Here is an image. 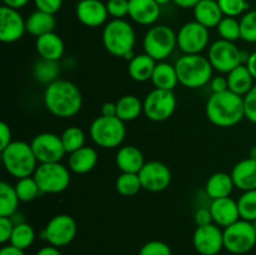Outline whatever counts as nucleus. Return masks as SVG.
I'll list each match as a JSON object with an SVG mask.
<instances>
[{
	"mask_svg": "<svg viewBox=\"0 0 256 255\" xmlns=\"http://www.w3.org/2000/svg\"><path fill=\"white\" fill-rule=\"evenodd\" d=\"M44 104L54 116L72 118L80 112L82 96L79 88L69 80L58 79L50 82L44 92Z\"/></svg>",
	"mask_w": 256,
	"mask_h": 255,
	"instance_id": "1",
	"label": "nucleus"
},
{
	"mask_svg": "<svg viewBox=\"0 0 256 255\" xmlns=\"http://www.w3.org/2000/svg\"><path fill=\"white\" fill-rule=\"evenodd\" d=\"M205 112L209 122L216 126H234L245 118L244 96L230 90L212 92L206 102Z\"/></svg>",
	"mask_w": 256,
	"mask_h": 255,
	"instance_id": "2",
	"label": "nucleus"
},
{
	"mask_svg": "<svg viewBox=\"0 0 256 255\" xmlns=\"http://www.w3.org/2000/svg\"><path fill=\"white\" fill-rule=\"evenodd\" d=\"M179 82L189 89H198L210 82L212 66L209 59L200 54H184L175 62Z\"/></svg>",
	"mask_w": 256,
	"mask_h": 255,
	"instance_id": "3",
	"label": "nucleus"
},
{
	"mask_svg": "<svg viewBox=\"0 0 256 255\" xmlns=\"http://www.w3.org/2000/svg\"><path fill=\"white\" fill-rule=\"evenodd\" d=\"M2 160L5 170L16 179L32 176L38 168V159L35 158L32 145L25 142H10L2 150Z\"/></svg>",
	"mask_w": 256,
	"mask_h": 255,
	"instance_id": "4",
	"label": "nucleus"
},
{
	"mask_svg": "<svg viewBox=\"0 0 256 255\" xmlns=\"http://www.w3.org/2000/svg\"><path fill=\"white\" fill-rule=\"evenodd\" d=\"M136 42L134 28L124 19H112L102 30V44L108 52L118 58H124L132 52Z\"/></svg>",
	"mask_w": 256,
	"mask_h": 255,
	"instance_id": "5",
	"label": "nucleus"
},
{
	"mask_svg": "<svg viewBox=\"0 0 256 255\" xmlns=\"http://www.w3.org/2000/svg\"><path fill=\"white\" fill-rule=\"evenodd\" d=\"M126 129L118 116H99L90 125V136L100 148L112 149L124 142Z\"/></svg>",
	"mask_w": 256,
	"mask_h": 255,
	"instance_id": "6",
	"label": "nucleus"
},
{
	"mask_svg": "<svg viewBox=\"0 0 256 255\" xmlns=\"http://www.w3.org/2000/svg\"><path fill=\"white\" fill-rule=\"evenodd\" d=\"M178 45V38L174 30L166 25H155L150 28L142 40L145 54L154 60L162 62L174 52Z\"/></svg>",
	"mask_w": 256,
	"mask_h": 255,
	"instance_id": "7",
	"label": "nucleus"
},
{
	"mask_svg": "<svg viewBox=\"0 0 256 255\" xmlns=\"http://www.w3.org/2000/svg\"><path fill=\"white\" fill-rule=\"evenodd\" d=\"M224 248L232 254H246L256 245V230L254 224L239 219L234 224L224 228Z\"/></svg>",
	"mask_w": 256,
	"mask_h": 255,
	"instance_id": "8",
	"label": "nucleus"
},
{
	"mask_svg": "<svg viewBox=\"0 0 256 255\" xmlns=\"http://www.w3.org/2000/svg\"><path fill=\"white\" fill-rule=\"evenodd\" d=\"M32 176L42 194H59L66 190L70 184L69 169L60 162L40 164Z\"/></svg>",
	"mask_w": 256,
	"mask_h": 255,
	"instance_id": "9",
	"label": "nucleus"
},
{
	"mask_svg": "<svg viewBox=\"0 0 256 255\" xmlns=\"http://www.w3.org/2000/svg\"><path fill=\"white\" fill-rule=\"evenodd\" d=\"M142 106L148 119L152 122H165L174 114L176 109V96L172 90L155 88L146 95Z\"/></svg>",
	"mask_w": 256,
	"mask_h": 255,
	"instance_id": "10",
	"label": "nucleus"
},
{
	"mask_svg": "<svg viewBox=\"0 0 256 255\" xmlns=\"http://www.w3.org/2000/svg\"><path fill=\"white\" fill-rule=\"evenodd\" d=\"M209 62L212 69L220 72H228L242 64V50L232 42L219 39L212 44L209 49Z\"/></svg>",
	"mask_w": 256,
	"mask_h": 255,
	"instance_id": "11",
	"label": "nucleus"
},
{
	"mask_svg": "<svg viewBox=\"0 0 256 255\" xmlns=\"http://www.w3.org/2000/svg\"><path fill=\"white\" fill-rule=\"evenodd\" d=\"M76 230L74 218L68 214H60L48 222L42 232V238L52 246H66L74 240Z\"/></svg>",
	"mask_w": 256,
	"mask_h": 255,
	"instance_id": "12",
	"label": "nucleus"
},
{
	"mask_svg": "<svg viewBox=\"0 0 256 255\" xmlns=\"http://www.w3.org/2000/svg\"><path fill=\"white\" fill-rule=\"evenodd\" d=\"M176 38L184 54H200L209 44V29L194 20L182 25Z\"/></svg>",
	"mask_w": 256,
	"mask_h": 255,
	"instance_id": "13",
	"label": "nucleus"
},
{
	"mask_svg": "<svg viewBox=\"0 0 256 255\" xmlns=\"http://www.w3.org/2000/svg\"><path fill=\"white\" fill-rule=\"evenodd\" d=\"M32 149L40 164L60 162L64 158L65 149L62 138L52 132H42L32 140Z\"/></svg>",
	"mask_w": 256,
	"mask_h": 255,
	"instance_id": "14",
	"label": "nucleus"
},
{
	"mask_svg": "<svg viewBox=\"0 0 256 255\" xmlns=\"http://www.w3.org/2000/svg\"><path fill=\"white\" fill-rule=\"evenodd\" d=\"M140 182L142 189L152 192H159L169 188L172 182V172L164 164L154 160V162H145L144 166L139 172Z\"/></svg>",
	"mask_w": 256,
	"mask_h": 255,
	"instance_id": "15",
	"label": "nucleus"
},
{
	"mask_svg": "<svg viewBox=\"0 0 256 255\" xmlns=\"http://www.w3.org/2000/svg\"><path fill=\"white\" fill-rule=\"evenodd\" d=\"M194 248L202 255H218L224 248V234L216 224L198 226L192 236Z\"/></svg>",
	"mask_w": 256,
	"mask_h": 255,
	"instance_id": "16",
	"label": "nucleus"
},
{
	"mask_svg": "<svg viewBox=\"0 0 256 255\" xmlns=\"http://www.w3.org/2000/svg\"><path fill=\"white\" fill-rule=\"evenodd\" d=\"M26 32V20L22 19L18 10L2 5L0 8V40L2 42H15L22 39Z\"/></svg>",
	"mask_w": 256,
	"mask_h": 255,
	"instance_id": "17",
	"label": "nucleus"
},
{
	"mask_svg": "<svg viewBox=\"0 0 256 255\" xmlns=\"http://www.w3.org/2000/svg\"><path fill=\"white\" fill-rule=\"evenodd\" d=\"M75 12L78 20L82 25L89 28L102 26L109 16L106 4L100 0H80Z\"/></svg>",
	"mask_w": 256,
	"mask_h": 255,
	"instance_id": "18",
	"label": "nucleus"
},
{
	"mask_svg": "<svg viewBox=\"0 0 256 255\" xmlns=\"http://www.w3.org/2000/svg\"><path fill=\"white\" fill-rule=\"evenodd\" d=\"M209 209L212 212V222L218 226L226 228L240 219L238 202H235L230 196L212 200Z\"/></svg>",
	"mask_w": 256,
	"mask_h": 255,
	"instance_id": "19",
	"label": "nucleus"
},
{
	"mask_svg": "<svg viewBox=\"0 0 256 255\" xmlns=\"http://www.w3.org/2000/svg\"><path fill=\"white\" fill-rule=\"evenodd\" d=\"M129 16L140 25H152L159 19L160 5L155 0H129Z\"/></svg>",
	"mask_w": 256,
	"mask_h": 255,
	"instance_id": "20",
	"label": "nucleus"
},
{
	"mask_svg": "<svg viewBox=\"0 0 256 255\" xmlns=\"http://www.w3.org/2000/svg\"><path fill=\"white\" fill-rule=\"evenodd\" d=\"M232 178L235 188L249 192L256 189V159L248 158L240 160L232 170Z\"/></svg>",
	"mask_w": 256,
	"mask_h": 255,
	"instance_id": "21",
	"label": "nucleus"
},
{
	"mask_svg": "<svg viewBox=\"0 0 256 255\" xmlns=\"http://www.w3.org/2000/svg\"><path fill=\"white\" fill-rule=\"evenodd\" d=\"M35 49L42 59L58 62L64 55L65 45L62 38L52 32L36 38Z\"/></svg>",
	"mask_w": 256,
	"mask_h": 255,
	"instance_id": "22",
	"label": "nucleus"
},
{
	"mask_svg": "<svg viewBox=\"0 0 256 255\" xmlns=\"http://www.w3.org/2000/svg\"><path fill=\"white\" fill-rule=\"evenodd\" d=\"M115 162L118 169L122 172H132V174H139L145 164L142 152L132 145L120 148L116 152Z\"/></svg>",
	"mask_w": 256,
	"mask_h": 255,
	"instance_id": "23",
	"label": "nucleus"
},
{
	"mask_svg": "<svg viewBox=\"0 0 256 255\" xmlns=\"http://www.w3.org/2000/svg\"><path fill=\"white\" fill-rule=\"evenodd\" d=\"M195 22H200L208 29L216 28L224 18L219 2L215 0H200L194 8Z\"/></svg>",
	"mask_w": 256,
	"mask_h": 255,
	"instance_id": "24",
	"label": "nucleus"
},
{
	"mask_svg": "<svg viewBox=\"0 0 256 255\" xmlns=\"http://www.w3.org/2000/svg\"><path fill=\"white\" fill-rule=\"evenodd\" d=\"M98 162L96 150L90 146H82L72 152L69 158V168L75 174H86L92 172Z\"/></svg>",
	"mask_w": 256,
	"mask_h": 255,
	"instance_id": "25",
	"label": "nucleus"
},
{
	"mask_svg": "<svg viewBox=\"0 0 256 255\" xmlns=\"http://www.w3.org/2000/svg\"><path fill=\"white\" fill-rule=\"evenodd\" d=\"M155 62L156 60H154L148 54L135 55L129 62V66H128L130 78L139 82L152 80V72H154L155 66H156Z\"/></svg>",
	"mask_w": 256,
	"mask_h": 255,
	"instance_id": "26",
	"label": "nucleus"
},
{
	"mask_svg": "<svg viewBox=\"0 0 256 255\" xmlns=\"http://www.w3.org/2000/svg\"><path fill=\"white\" fill-rule=\"evenodd\" d=\"M226 79L230 92H235V94L240 95V96H245L252 90V88L254 86L255 80L252 75L250 74L246 65L242 64L235 68L234 70H232L228 74Z\"/></svg>",
	"mask_w": 256,
	"mask_h": 255,
	"instance_id": "27",
	"label": "nucleus"
},
{
	"mask_svg": "<svg viewBox=\"0 0 256 255\" xmlns=\"http://www.w3.org/2000/svg\"><path fill=\"white\" fill-rule=\"evenodd\" d=\"M234 188L235 185L232 175L226 172H215L208 179L205 185L208 196L212 200L230 196Z\"/></svg>",
	"mask_w": 256,
	"mask_h": 255,
	"instance_id": "28",
	"label": "nucleus"
},
{
	"mask_svg": "<svg viewBox=\"0 0 256 255\" xmlns=\"http://www.w3.org/2000/svg\"><path fill=\"white\" fill-rule=\"evenodd\" d=\"M55 25H56V20H55L54 15L36 10V12H32L26 19V32L39 38L48 32H54Z\"/></svg>",
	"mask_w": 256,
	"mask_h": 255,
	"instance_id": "29",
	"label": "nucleus"
},
{
	"mask_svg": "<svg viewBox=\"0 0 256 255\" xmlns=\"http://www.w3.org/2000/svg\"><path fill=\"white\" fill-rule=\"evenodd\" d=\"M152 82L156 89H174L178 85V82H179V78H178L175 65H172L165 62H158L154 69V72H152Z\"/></svg>",
	"mask_w": 256,
	"mask_h": 255,
	"instance_id": "30",
	"label": "nucleus"
},
{
	"mask_svg": "<svg viewBox=\"0 0 256 255\" xmlns=\"http://www.w3.org/2000/svg\"><path fill=\"white\" fill-rule=\"evenodd\" d=\"M142 112V102L135 95H124L116 102V116L122 122L135 120Z\"/></svg>",
	"mask_w": 256,
	"mask_h": 255,
	"instance_id": "31",
	"label": "nucleus"
},
{
	"mask_svg": "<svg viewBox=\"0 0 256 255\" xmlns=\"http://www.w3.org/2000/svg\"><path fill=\"white\" fill-rule=\"evenodd\" d=\"M19 202L15 186L2 182L0 184V216L12 218L16 212Z\"/></svg>",
	"mask_w": 256,
	"mask_h": 255,
	"instance_id": "32",
	"label": "nucleus"
},
{
	"mask_svg": "<svg viewBox=\"0 0 256 255\" xmlns=\"http://www.w3.org/2000/svg\"><path fill=\"white\" fill-rule=\"evenodd\" d=\"M59 72L60 68L58 62L42 59L34 65V78L39 82H42V84L49 85L50 82L58 80Z\"/></svg>",
	"mask_w": 256,
	"mask_h": 255,
	"instance_id": "33",
	"label": "nucleus"
},
{
	"mask_svg": "<svg viewBox=\"0 0 256 255\" xmlns=\"http://www.w3.org/2000/svg\"><path fill=\"white\" fill-rule=\"evenodd\" d=\"M34 240L35 232L32 225H29L25 222L15 224L12 238H10V244L19 248V249L25 250L34 242Z\"/></svg>",
	"mask_w": 256,
	"mask_h": 255,
	"instance_id": "34",
	"label": "nucleus"
},
{
	"mask_svg": "<svg viewBox=\"0 0 256 255\" xmlns=\"http://www.w3.org/2000/svg\"><path fill=\"white\" fill-rule=\"evenodd\" d=\"M115 188L116 192L124 196H134L142 189L139 175L132 172H122L115 182Z\"/></svg>",
	"mask_w": 256,
	"mask_h": 255,
	"instance_id": "35",
	"label": "nucleus"
},
{
	"mask_svg": "<svg viewBox=\"0 0 256 255\" xmlns=\"http://www.w3.org/2000/svg\"><path fill=\"white\" fill-rule=\"evenodd\" d=\"M15 190H16L20 202H32V200L39 196V194H42L39 185H38L34 176L22 178V179L18 180L16 185H15Z\"/></svg>",
	"mask_w": 256,
	"mask_h": 255,
	"instance_id": "36",
	"label": "nucleus"
},
{
	"mask_svg": "<svg viewBox=\"0 0 256 255\" xmlns=\"http://www.w3.org/2000/svg\"><path fill=\"white\" fill-rule=\"evenodd\" d=\"M60 138H62L65 152H69V154H72V152H76L78 149L84 146L85 134L84 132L78 126L66 128V129L62 132Z\"/></svg>",
	"mask_w": 256,
	"mask_h": 255,
	"instance_id": "37",
	"label": "nucleus"
},
{
	"mask_svg": "<svg viewBox=\"0 0 256 255\" xmlns=\"http://www.w3.org/2000/svg\"><path fill=\"white\" fill-rule=\"evenodd\" d=\"M240 219L254 222L256 220V189L244 192L238 200Z\"/></svg>",
	"mask_w": 256,
	"mask_h": 255,
	"instance_id": "38",
	"label": "nucleus"
},
{
	"mask_svg": "<svg viewBox=\"0 0 256 255\" xmlns=\"http://www.w3.org/2000/svg\"><path fill=\"white\" fill-rule=\"evenodd\" d=\"M216 28L218 32H219V35L222 36V39L232 42H236L238 39H242L240 22H238L235 18L224 16Z\"/></svg>",
	"mask_w": 256,
	"mask_h": 255,
	"instance_id": "39",
	"label": "nucleus"
},
{
	"mask_svg": "<svg viewBox=\"0 0 256 255\" xmlns=\"http://www.w3.org/2000/svg\"><path fill=\"white\" fill-rule=\"evenodd\" d=\"M242 39L246 42H256V10H249L240 20Z\"/></svg>",
	"mask_w": 256,
	"mask_h": 255,
	"instance_id": "40",
	"label": "nucleus"
},
{
	"mask_svg": "<svg viewBox=\"0 0 256 255\" xmlns=\"http://www.w3.org/2000/svg\"><path fill=\"white\" fill-rule=\"evenodd\" d=\"M219 6L224 16L236 18L249 12V4L246 0H219Z\"/></svg>",
	"mask_w": 256,
	"mask_h": 255,
	"instance_id": "41",
	"label": "nucleus"
},
{
	"mask_svg": "<svg viewBox=\"0 0 256 255\" xmlns=\"http://www.w3.org/2000/svg\"><path fill=\"white\" fill-rule=\"evenodd\" d=\"M139 255H172V249L166 242L152 240L142 245Z\"/></svg>",
	"mask_w": 256,
	"mask_h": 255,
	"instance_id": "42",
	"label": "nucleus"
},
{
	"mask_svg": "<svg viewBox=\"0 0 256 255\" xmlns=\"http://www.w3.org/2000/svg\"><path fill=\"white\" fill-rule=\"evenodd\" d=\"M106 9L114 19H122L129 15V0H108Z\"/></svg>",
	"mask_w": 256,
	"mask_h": 255,
	"instance_id": "43",
	"label": "nucleus"
},
{
	"mask_svg": "<svg viewBox=\"0 0 256 255\" xmlns=\"http://www.w3.org/2000/svg\"><path fill=\"white\" fill-rule=\"evenodd\" d=\"M245 118L256 124V85L244 96Z\"/></svg>",
	"mask_w": 256,
	"mask_h": 255,
	"instance_id": "44",
	"label": "nucleus"
},
{
	"mask_svg": "<svg viewBox=\"0 0 256 255\" xmlns=\"http://www.w3.org/2000/svg\"><path fill=\"white\" fill-rule=\"evenodd\" d=\"M14 226L15 224L12 218L0 216V242L2 244H6L8 242H10Z\"/></svg>",
	"mask_w": 256,
	"mask_h": 255,
	"instance_id": "45",
	"label": "nucleus"
},
{
	"mask_svg": "<svg viewBox=\"0 0 256 255\" xmlns=\"http://www.w3.org/2000/svg\"><path fill=\"white\" fill-rule=\"evenodd\" d=\"M34 4L36 6V10L54 15L62 8V0H34Z\"/></svg>",
	"mask_w": 256,
	"mask_h": 255,
	"instance_id": "46",
	"label": "nucleus"
},
{
	"mask_svg": "<svg viewBox=\"0 0 256 255\" xmlns=\"http://www.w3.org/2000/svg\"><path fill=\"white\" fill-rule=\"evenodd\" d=\"M194 220L198 226H204V225L212 224V212H210V209H206V208H200V209H198L195 212Z\"/></svg>",
	"mask_w": 256,
	"mask_h": 255,
	"instance_id": "47",
	"label": "nucleus"
},
{
	"mask_svg": "<svg viewBox=\"0 0 256 255\" xmlns=\"http://www.w3.org/2000/svg\"><path fill=\"white\" fill-rule=\"evenodd\" d=\"M12 142V130L6 122H0V150H4Z\"/></svg>",
	"mask_w": 256,
	"mask_h": 255,
	"instance_id": "48",
	"label": "nucleus"
},
{
	"mask_svg": "<svg viewBox=\"0 0 256 255\" xmlns=\"http://www.w3.org/2000/svg\"><path fill=\"white\" fill-rule=\"evenodd\" d=\"M210 88H212V92H222L229 90V84H228L226 78L222 76H216L214 79H212L210 82Z\"/></svg>",
	"mask_w": 256,
	"mask_h": 255,
	"instance_id": "49",
	"label": "nucleus"
},
{
	"mask_svg": "<svg viewBox=\"0 0 256 255\" xmlns=\"http://www.w3.org/2000/svg\"><path fill=\"white\" fill-rule=\"evenodd\" d=\"M102 116H116V102H105L102 106Z\"/></svg>",
	"mask_w": 256,
	"mask_h": 255,
	"instance_id": "50",
	"label": "nucleus"
},
{
	"mask_svg": "<svg viewBox=\"0 0 256 255\" xmlns=\"http://www.w3.org/2000/svg\"><path fill=\"white\" fill-rule=\"evenodd\" d=\"M0 255H25L24 250L19 249V248L14 246V245H4L0 250Z\"/></svg>",
	"mask_w": 256,
	"mask_h": 255,
	"instance_id": "51",
	"label": "nucleus"
},
{
	"mask_svg": "<svg viewBox=\"0 0 256 255\" xmlns=\"http://www.w3.org/2000/svg\"><path fill=\"white\" fill-rule=\"evenodd\" d=\"M29 2V0H2V4L8 8H12V9L19 10L22 8H24L25 5Z\"/></svg>",
	"mask_w": 256,
	"mask_h": 255,
	"instance_id": "52",
	"label": "nucleus"
},
{
	"mask_svg": "<svg viewBox=\"0 0 256 255\" xmlns=\"http://www.w3.org/2000/svg\"><path fill=\"white\" fill-rule=\"evenodd\" d=\"M246 68L249 69L250 74L252 75V78L256 80V52H252L246 62Z\"/></svg>",
	"mask_w": 256,
	"mask_h": 255,
	"instance_id": "53",
	"label": "nucleus"
},
{
	"mask_svg": "<svg viewBox=\"0 0 256 255\" xmlns=\"http://www.w3.org/2000/svg\"><path fill=\"white\" fill-rule=\"evenodd\" d=\"M36 255H62V252H59L56 246H52V245H49V246H44L36 252Z\"/></svg>",
	"mask_w": 256,
	"mask_h": 255,
	"instance_id": "54",
	"label": "nucleus"
},
{
	"mask_svg": "<svg viewBox=\"0 0 256 255\" xmlns=\"http://www.w3.org/2000/svg\"><path fill=\"white\" fill-rule=\"evenodd\" d=\"M178 6L184 8V9H189V8H192L194 9L195 5L200 2V0H172Z\"/></svg>",
	"mask_w": 256,
	"mask_h": 255,
	"instance_id": "55",
	"label": "nucleus"
},
{
	"mask_svg": "<svg viewBox=\"0 0 256 255\" xmlns=\"http://www.w3.org/2000/svg\"><path fill=\"white\" fill-rule=\"evenodd\" d=\"M155 2H156L158 4H159L160 6H162V5H165V4H168V2H172V0H155Z\"/></svg>",
	"mask_w": 256,
	"mask_h": 255,
	"instance_id": "56",
	"label": "nucleus"
},
{
	"mask_svg": "<svg viewBox=\"0 0 256 255\" xmlns=\"http://www.w3.org/2000/svg\"><path fill=\"white\" fill-rule=\"evenodd\" d=\"M250 158H252V159H256V146L252 148V152H250Z\"/></svg>",
	"mask_w": 256,
	"mask_h": 255,
	"instance_id": "57",
	"label": "nucleus"
},
{
	"mask_svg": "<svg viewBox=\"0 0 256 255\" xmlns=\"http://www.w3.org/2000/svg\"><path fill=\"white\" fill-rule=\"evenodd\" d=\"M252 224H254V226H255V230H256V220H255L254 222H252Z\"/></svg>",
	"mask_w": 256,
	"mask_h": 255,
	"instance_id": "58",
	"label": "nucleus"
},
{
	"mask_svg": "<svg viewBox=\"0 0 256 255\" xmlns=\"http://www.w3.org/2000/svg\"><path fill=\"white\" fill-rule=\"evenodd\" d=\"M215 2H219V0H215Z\"/></svg>",
	"mask_w": 256,
	"mask_h": 255,
	"instance_id": "59",
	"label": "nucleus"
}]
</instances>
